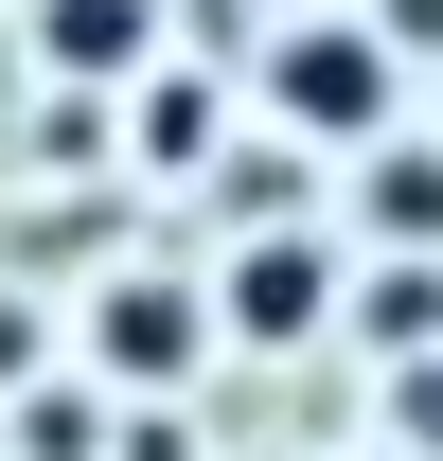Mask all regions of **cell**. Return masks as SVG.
Wrapping results in <instances>:
<instances>
[{"instance_id": "obj_1", "label": "cell", "mask_w": 443, "mask_h": 461, "mask_svg": "<svg viewBox=\"0 0 443 461\" xmlns=\"http://www.w3.org/2000/svg\"><path fill=\"white\" fill-rule=\"evenodd\" d=\"M284 107H302V124H337V142H355V124L390 107V54H373V36H284Z\"/></svg>"}, {"instance_id": "obj_2", "label": "cell", "mask_w": 443, "mask_h": 461, "mask_svg": "<svg viewBox=\"0 0 443 461\" xmlns=\"http://www.w3.org/2000/svg\"><path fill=\"white\" fill-rule=\"evenodd\" d=\"M89 338H107V373H195V338H213V320H195L177 285H107V320H89Z\"/></svg>"}, {"instance_id": "obj_3", "label": "cell", "mask_w": 443, "mask_h": 461, "mask_svg": "<svg viewBox=\"0 0 443 461\" xmlns=\"http://www.w3.org/2000/svg\"><path fill=\"white\" fill-rule=\"evenodd\" d=\"M320 249H249V267H231V338H320Z\"/></svg>"}, {"instance_id": "obj_4", "label": "cell", "mask_w": 443, "mask_h": 461, "mask_svg": "<svg viewBox=\"0 0 443 461\" xmlns=\"http://www.w3.org/2000/svg\"><path fill=\"white\" fill-rule=\"evenodd\" d=\"M142 36H160V0H36V54L54 71H142Z\"/></svg>"}, {"instance_id": "obj_5", "label": "cell", "mask_w": 443, "mask_h": 461, "mask_svg": "<svg viewBox=\"0 0 443 461\" xmlns=\"http://www.w3.org/2000/svg\"><path fill=\"white\" fill-rule=\"evenodd\" d=\"M355 338L373 355H443V267H373L355 285Z\"/></svg>"}, {"instance_id": "obj_6", "label": "cell", "mask_w": 443, "mask_h": 461, "mask_svg": "<svg viewBox=\"0 0 443 461\" xmlns=\"http://www.w3.org/2000/svg\"><path fill=\"white\" fill-rule=\"evenodd\" d=\"M373 230H390V267H426L443 249V160H373Z\"/></svg>"}, {"instance_id": "obj_7", "label": "cell", "mask_w": 443, "mask_h": 461, "mask_svg": "<svg viewBox=\"0 0 443 461\" xmlns=\"http://www.w3.org/2000/svg\"><path fill=\"white\" fill-rule=\"evenodd\" d=\"M142 160H213V89H160L142 107Z\"/></svg>"}, {"instance_id": "obj_8", "label": "cell", "mask_w": 443, "mask_h": 461, "mask_svg": "<svg viewBox=\"0 0 443 461\" xmlns=\"http://www.w3.org/2000/svg\"><path fill=\"white\" fill-rule=\"evenodd\" d=\"M373 18H390V36H408V54H443V0H373Z\"/></svg>"}]
</instances>
